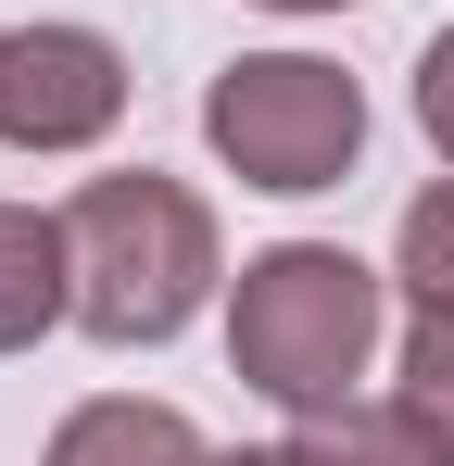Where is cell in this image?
<instances>
[{"label":"cell","mask_w":454,"mask_h":466,"mask_svg":"<svg viewBox=\"0 0 454 466\" xmlns=\"http://www.w3.org/2000/svg\"><path fill=\"white\" fill-rule=\"evenodd\" d=\"M64 239H76V328L101 353H164L190 315L215 303L227 278V239H215V202L190 177H151V164H114L64 202Z\"/></svg>","instance_id":"obj_1"},{"label":"cell","mask_w":454,"mask_h":466,"mask_svg":"<svg viewBox=\"0 0 454 466\" xmlns=\"http://www.w3.org/2000/svg\"><path fill=\"white\" fill-rule=\"evenodd\" d=\"M404 403L454 441V303H417V315H404Z\"/></svg>","instance_id":"obj_9"},{"label":"cell","mask_w":454,"mask_h":466,"mask_svg":"<svg viewBox=\"0 0 454 466\" xmlns=\"http://www.w3.org/2000/svg\"><path fill=\"white\" fill-rule=\"evenodd\" d=\"M417 127H429V152L454 164V25L417 51Z\"/></svg>","instance_id":"obj_10"},{"label":"cell","mask_w":454,"mask_h":466,"mask_svg":"<svg viewBox=\"0 0 454 466\" xmlns=\"http://www.w3.org/2000/svg\"><path fill=\"white\" fill-rule=\"evenodd\" d=\"M127 127V51L101 25H13L0 38V139L13 152H101Z\"/></svg>","instance_id":"obj_4"},{"label":"cell","mask_w":454,"mask_h":466,"mask_svg":"<svg viewBox=\"0 0 454 466\" xmlns=\"http://www.w3.org/2000/svg\"><path fill=\"white\" fill-rule=\"evenodd\" d=\"M265 13H354V0H265Z\"/></svg>","instance_id":"obj_11"},{"label":"cell","mask_w":454,"mask_h":466,"mask_svg":"<svg viewBox=\"0 0 454 466\" xmlns=\"http://www.w3.org/2000/svg\"><path fill=\"white\" fill-rule=\"evenodd\" d=\"M391 278H404L417 303H454V177H429V189L404 202V228H391Z\"/></svg>","instance_id":"obj_8"},{"label":"cell","mask_w":454,"mask_h":466,"mask_svg":"<svg viewBox=\"0 0 454 466\" xmlns=\"http://www.w3.org/2000/svg\"><path fill=\"white\" fill-rule=\"evenodd\" d=\"M38 466H215V441H202L177 403L101 390V403H76L64 429H51V454H38Z\"/></svg>","instance_id":"obj_7"},{"label":"cell","mask_w":454,"mask_h":466,"mask_svg":"<svg viewBox=\"0 0 454 466\" xmlns=\"http://www.w3.org/2000/svg\"><path fill=\"white\" fill-rule=\"evenodd\" d=\"M291 466H454V441L404 403V390H354V403H328V416H291Z\"/></svg>","instance_id":"obj_6"},{"label":"cell","mask_w":454,"mask_h":466,"mask_svg":"<svg viewBox=\"0 0 454 466\" xmlns=\"http://www.w3.org/2000/svg\"><path fill=\"white\" fill-rule=\"evenodd\" d=\"M202 139H215V164L240 189L315 202V189H341L366 164V88L341 64H315V51H240L202 88Z\"/></svg>","instance_id":"obj_3"},{"label":"cell","mask_w":454,"mask_h":466,"mask_svg":"<svg viewBox=\"0 0 454 466\" xmlns=\"http://www.w3.org/2000/svg\"><path fill=\"white\" fill-rule=\"evenodd\" d=\"M0 38H13V25H0Z\"/></svg>","instance_id":"obj_13"},{"label":"cell","mask_w":454,"mask_h":466,"mask_svg":"<svg viewBox=\"0 0 454 466\" xmlns=\"http://www.w3.org/2000/svg\"><path fill=\"white\" fill-rule=\"evenodd\" d=\"M215 466H291V454H215Z\"/></svg>","instance_id":"obj_12"},{"label":"cell","mask_w":454,"mask_h":466,"mask_svg":"<svg viewBox=\"0 0 454 466\" xmlns=\"http://www.w3.org/2000/svg\"><path fill=\"white\" fill-rule=\"evenodd\" d=\"M76 315V239L38 202H0V353H38Z\"/></svg>","instance_id":"obj_5"},{"label":"cell","mask_w":454,"mask_h":466,"mask_svg":"<svg viewBox=\"0 0 454 466\" xmlns=\"http://www.w3.org/2000/svg\"><path fill=\"white\" fill-rule=\"evenodd\" d=\"M391 328V278L354 265L341 239H265L227 278V379L265 390L278 416H328L354 403Z\"/></svg>","instance_id":"obj_2"}]
</instances>
